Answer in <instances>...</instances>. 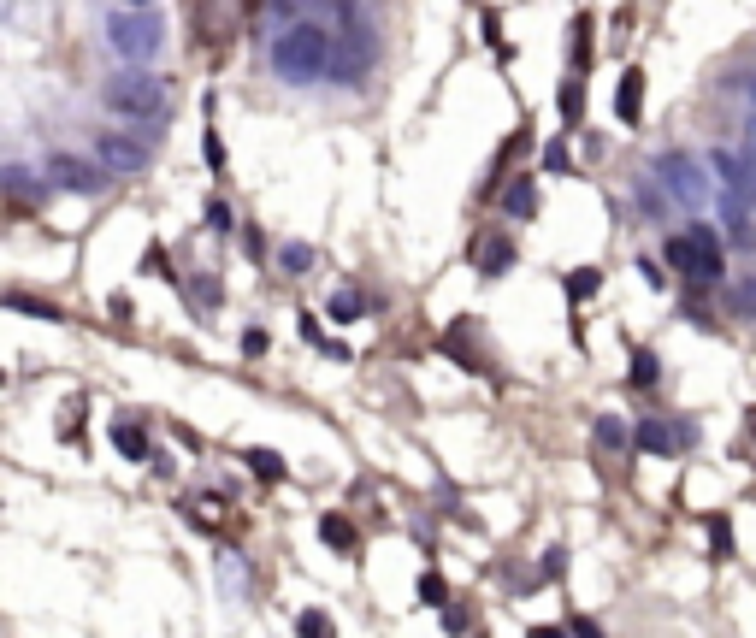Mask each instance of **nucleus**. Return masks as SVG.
Returning a JSON list of instances; mask_svg holds the SVG:
<instances>
[{
    "instance_id": "33",
    "label": "nucleus",
    "mask_w": 756,
    "mask_h": 638,
    "mask_svg": "<svg viewBox=\"0 0 756 638\" xmlns=\"http://www.w3.org/2000/svg\"><path fill=\"white\" fill-rule=\"evenodd\" d=\"M686 319H692L697 331H709V325H715V314H709V308H703L697 296H692V302H686Z\"/></svg>"
},
{
    "instance_id": "16",
    "label": "nucleus",
    "mask_w": 756,
    "mask_h": 638,
    "mask_svg": "<svg viewBox=\"0 0 756 638\" xmlns=\"http://www.w3.org/2000/svg\"><path fill=\"white\" fill-rule=\"evenodd\" d=\"M556 107H562L567 130H579V119H585V77H579V71H573L562 89H556Z\"/></svg>"
},
{
    "instance_id": "38",
    "label": "nucleus",
    "mask_w": 756,
    "mask_h": 638,
    "mask_svg": "<svg viewBox=\"0 0 756 638\" xmlns=\"http://www.w3.org/2000/svg\"><path fill=\"white\" fill-rule=\"evenodd\" d=\"M243 355H266V331H243Z\"/></svg>"
},
{
    "instance_id": "29",
    "label": "nucleus",
    "mask_w": 756,
    "mask_h": 638,
    "mask_svg": "<svg viewBox=\"0 0 756 638\" xmlns=\"http://www.w3.org/2000/svg\"><path fill=\"white\" fill-rule=\"evenodd\" d=\"M733 308H739V314H756V278L733 284Z\"/></svg>"
},
{
    "instance_id": "43",
    "label": "nucleus",
    "mask_w": 756,
    "mask_h": 638,
    "mask_svg": "<svg viewBox=\"0 0 756 638\" xmlns=\"http://www.w3.org/2000/svg\"><path fill=\"white\" fill-rule=\"evenodd\" d=\"M130 6H148V0H130Z\"/></svg>"
},
{
    "instance_id": "31",
    "label": "nucleus",
    "mask_w": 756,
    "mask_h": 638,
    "mask_svg": "<svg viewBox=\"0 0 756 638\" xmlns=\"http://www.w3.org/2000/svg\"><path fill=\"white\" fill-rule=\"evenodd\" d=\"M567 638H603V627H597L591 615H573V621H567Z\"/></svg>"
},
{
    "instance_id": "28",
    "label": "nucleus",
    "mask_w": 756,
    "mask_h": 638,
    "mask_svg": "<svg viewBox=\"0 0 756 638\" xmlns=\"http://www.w3.org/2000/svg\"><path fill=\"white\" fill-rule=\"evenodd\" d=\"M544 172H550V178H562V172H573V148H567V136H562V142H550V148H544Z\"/></svg>"
},
{
    "instance_id": "32",
    "label": "nucleus",
    "mask_w": 756,
    "mask_h": 638,
    "mask_svg": "<svg viewBox=\"0 0 756 638\" xmlns=\"http://www.w3.org/2000/svg\"><path fill=\"white\" fill-rule=\"evenodd\" d=\"M638 207H644V213H662V195L650 190V178H638Z\"/></svg>"
},
{
    "instance_id": "13",
    "label": "nucleus",
    "mask_w": 756,
    "mask_h": 638,
    "mask_svg": "<svg viewBox=\"0 0 756 638\" xmlns=\"http://www.w3.org/2000/svg\"><path fill=\"white\" fill-rule=\"evenodd\" d=\"M591 444H597V455H627L632 432L615 420V414H597V420H591Z\"/></svg>"
},
{
    "instance_id": "21",
    "label": "nucleus",
    "mask_w": 756,
    "mask_h": 638,
    "mask_svg": "<svg viewBox=\"0 0 756 638\" xmlns=\"http://www.w3.org/2000/svg\"><path fill=\"white\" fill-rule=\"evenodd\" d=\"M414 597H420L426 609H449V585H443V574H438V568H426V574H420V585H414Z\"/></svg>"
},
{
    "instance_id": "25",
    "label": "nucleus",
    "mask_w": 756,
    "mask_h": 638,
    "mask_svg": "<svg viewBox=\"0 0 756 638\" xmlns=\"http://www.w3.org/2000/svg\"><path fill=\"white\" fill-rule=\"evenodd\" d=\"M308 266H314V249H308V243H284V249H278V272H290V278H302Z\"/></svg>"
},
{
    "instance_id": "37",
    "label": "nucleus",
    "mask_w": 756,
    "mask_h": 638,
    "mask_svg": "<svg viewBox=\"0 0 756 638\" xmlns=\"http://www.w3.org/2000/svg\"><path fill=\"white\" fill-rule=\"evenodd\" d=\"M443 627L461 638V633H467V609H443Z\"/></svg>"
},
{
    "instance_id": "40",
    "label": "nucleus",
    "mask_w": 756,
    "mask_h": 638,
    "mask_svg": "<svg viewBox=\"0 0 756 638\" xmlns=\"http://www.w3.org/2000/svg\"><path fill=\"white\" fill-rule=\"evenodd\" d=\"M526 638H567V627H532Z\"/></svg>"
},
{
    "instance_id": "20",
    "label": "nucleus",
    "mask_w": 756,
    "mask_h": 638,
    "mask_svg": "<svg viewBox=\"0 0 756 638\" xmlns=\"http://www.w3.org/2000/svg\"><path fill=\"white\" fill-rule=\"evenodd\" d=\"M703 526H709V550H715V562H733V520H727V514H709Z\"/></svg>"
},
{
    "instance_id": "42",
    "label": "nucleus",
    "mask_w": 756,
    "mask_h": 638,
    "mask_svg": "<svg viewBox=\"0 0 756 638\" xmlns=\"http://www.w3.org/2000/svg\"><path fill=\"white\" fill-rule=\"evenodd\" d=\"M745 95H751V101H756V77H751V83H745Z\"/></svg>"
},
{
    "instance_id": "6",
    "label": "nucleus",
    "mask_w": 756,
    "mask_h": 638,
    "mask_svg": "<svg viewBox=\"0 0 756 638\" xmlns=\"http://www.w3.org/2000/svg\"><path fill=\"white\" fill-rule=\"evenodd\" d=\"M632 444L644 449V455H680V449L697 444V420H686V414H644L638 420V432H632Z\"/></svg>"
},
{
    "instance_id": "15",
    "label": "nucleus",
    "mask_w": 756,
    "mask_h": 638,
    "mask_svg": "<svg viewBox=\"0 0 756 638\" xmlns=\"http://www.w3.org/2000/svg\"><path fill=\"white\" fill-rule=\"evenodd\" d=\"M319 538H325L331 550H343V556H355V550H361V532H355V520H349V514H325V520H319Z\"/></svg>"
},
{
    "instance_id": "12",
    "label": "nucleus",
    "mask_w": 756,
    "mask_h": 638,
    "mask_svg": "<svg viewBox=\"0 0 756 638\" xmlns=\"http://www.w3.org/2000/svg\"><path fill=\"white\" fill-rule=\"evenodd\" d=\"M508 266H514V243H508L503 231L479 237V272H485V278H503Z\"/></svg>"
},
{
    "instance_id": "4",
    "label": "nucleus",
    "mask_w": 756,
    "mask_h": 638,
    "mask_svg": "<svg viewBox=\"0 0 756 638\" xmlns=\"http://www.w3.org/2000/svg\"><path fill=\"white\" fill-rule=\"evenodd\" d=\"M373 24L361 18V12H349V24L331 36V60H325V77H337V83H361L367 71H373Z\"/></svg>"
},
{
    "instance_id": "26",
    "label": "nucleus",
    "mask_w": 756,
    "mask_h": 638,
    "mask_svg": "<svg viewBox=\"0 0 756 638\" xmlns=\"http://www.w3.org/2000/svg\"><path fill=\"white\" fill-rule=\"evenodd\" d=\"M0 190L12 195V201H36V184H30V172H18V166H6V172H0Z\"/></svg>"
},
{
    "instance_id": "35",
    "label": "nucleus",
    "mask_w": 756,
    "mask_h": 638,
    "mask_svg": "<svg viewBox=\"0 0 756 638\" xmlns=\"http://www.w3.org/2000/svg\"><path fill=\"white\" fill-rule=\"evenodd\" d=\"M207 225H213V231H231V207H225V201H213V207H207Z\"/></svg>"
},
{
    "instance_id": "19",
    "label": "nucleus",
    "mask_w": 756,
    "mask_h": 638,
    "mask_svg": "<svg viewBox=\"0 0 756 638\" xmlns=\"http://www.w3.org/2000/svg\"><path fill=\"white\" fill-rule=\"evenodd\" d=\"M243 461H249L254 479H266V485H278V479H284V455H278V449H249Z\"/></svg>"
},
{
    "instance_id": "45",
    "label": "nucleus",
    "mask_w": 756,
    "mask_h": 638,
    "mask_svg": "<svg viewBox=\"0 0 756 638\" xmlns=\"http://www.w3.org/2000/svg\"><path fill=\"white\" fill-rule=\"evenodd\" d=\"M0 384H6V373H0Z\"/></svg>"
},
{
    "instance_id": "24",
    "label": "nucleus",
    "mask_w": 756,
    "mask_h": 638,
    "mask_svg": "<svg viewBox=\"0 0 756 638\" xmlns=\"http://www.w3.org/2000/svg\"><path fill=\"white\" fill-rule=\"evenodd\" d=\"M361 308H367V302H361V290H349V284H343V290H337V296L325 302V314L337 319V325H349V319H361Z\"/></svg>"
},
{
    "instance_id": "9",
    "label": "nucleus",
    "mask_w": 756,
    "mask_h": 638,
    "mask_svg": "<svg viewBox=\"0 0 756 638\" xmlns=\"http://www.w3.org/2000/svg\"><path fill=\"white\" fill-rule=\"evenodd\" d=\"M95 154H101V172H142V166L154 160V148H148L142 136H125V130H107V136L95 142Z\"/></svg>"
},
{
    "instance_id": "39",
    "label": "nucleus",
    "mask_w": 756,
    "mask_h": 638,
    "mask_svg": "<svg viewBox=\"0 0 756 638\" xmlns=\"http://www.w3.org/2000/svg\"><path fill=\"white\" fill-rule=\"evenodd\" d=\"M207 166H213V172L225 166V148H219V136H213V130H207Z\"/></svg>"
},
{
    "instance_id": "5",
    "label": "nucleus",
    "mask_w": 756,
    "mask_h": 638,
    "mask_svg": "<svg viewBox=\"0 0 756 638\" xmlns=\"http://www.w3.org/2000/svg\"><path fill=\"white\" fill-rule=\"evenodd\" d=\"M184 6H189V24H195V36H201L207 54H225L231 36H237V24H243V12H249V0H184Z\"/></svg>"
},
{
    "instance_id": "30",
    "label": "nucleus",
    "mask_w": 756,
    "mask_h": 638,
    "mask_svg": "<svg viewBox=\"0 0 756 638\" xmlns=\"http://www.w3.org/2000/svg\"><path fill=\"white\" fill-rule=\"evenodd\" d=\"M562 568H567V550L556 544V550H544V568H538V579H562Z\"/></svg>"
},
{
    "instance_id": "8",
    "label": "nucleus",
    "mask_w": 756,
    "mask_h": 638,
    "mask_svg": "<svg viewBox=\"0 0 756 638\" xmlns=\"http://www.w3.org/2000/svg\"><path fill=\"white\" fill-rule=\"evenodd\" d=\"M656 172H662V195H674L680 207H697V201H703V166H697L692 154L674 148V154L656 160Z\"/></svg>"
},
{
    "instance_id": "44",
    "label": "nucleus",
    "mask_w": 756,
    "mask_h": 638,
    "mask_svg": "<svg viewBox=\"0 0 756 638\" xmlns=\"http://www.w3.org/2000/svg\"><path fill=\"white\" fill-rule=\"evenodd\" d=\"M751 432H756V414H751Z\"/></svg>"
},
{
    "instance_id": "18",
    "label": "nucleus",
    "mask_w": 756,
    "mask_h": 638,
    "mask_svg": "<svg viewBox=\"0 0 756 638\" xmlns=\"http://www.w3.org/2000/svg\"><path fill=\"white\" fill-rule=\"evenodd\" d=\"M567 60H573V71H585V65H591V12H579V18H573V42H567Z\"/></svg>"
},
{
    "instance_id": "3",
    "label": "nucleus",
    "mask_w": 756,
    "mask_h": 638,
    "mask_svg": "<svg viewBox=\"0 0 756 638\" xmlns=\"http://www.w3.org/2000/svg\"><path fill=\"white\" fill-rule=\"evenodd\" d=\"M107 107H113L119 119H136V125H160L166 107H172L166 77H154V71H125V77H113V83H107Z\"/></svg>"
},
{
    "instance_id": "23",
    "label": "nucleus",
    "mask_w": 756,
    "mask_h": 638,
    "mask_svg": "<svg viewBox=\"0 0 756 638\" xmlns=\"http://www.w3.org/2000/svg\"><path fill=\"white\" fill-rule=\"evenodd\" d=\"M113 444H119V455H130V461H148V432L142 426H113Z\"/></svg>"
},
{
    "instance_id": "2",
    "label": "nucleus",
    "mask_w": 756,
    "mask_h": 638,
    "mask_svg": "<svg viewBox=\"0 0 756 638\" xmlns=\"http://www.w3.org/2000/svg\"><path fill=\"white\" fill-rule=\"evenodd\" d=\"M662 260H668L686 284H697V290L721 284V272H727V260H721V231H715L709 219H692L680 237H668V243H662Z\"/></svg>"
},
{
    "instance_id": "10",
    "label": "nucleus",
    "mask_w": 756,
    "mask_h": 638,
    "mask_svg": "<svg viewBox=\"0 0 756 638\" xmlns=\"http://www.w3.org/2000/svg\"><path fill=\"white\" fill-rule=\"evenodd\" d=\"M48 178H54L60 190H77V195L107 190V172H101L95 160H77V154H54V160H48Z\"/></svg>"
},
{
    "instance_id": "1",
    "label": "nucleus",
    "mask_w": 756,
    "mask_h": 638,
    "mask_svg": "<svg viewBox=\"0 0 756 638\" xmlns=\"http://www.w3.org/2000/svg\"><path fill=\"white\" fill-rule=\"evenodd\" d=\"M325 60H331V30L314 24V18H302V24H290L278 42H272V71L284 77V83H319L325 77Z\"/></svg>"
},
{
    "instance_id": "36",
    "label": "nucleus",
    "mask_w": 756,
    "mask_h": 638,
    "mask_svg": "<svg viewBox=\"0 0 756 638\" xmlns=\"http://www.w3.org/2000/svg\"><path fill=\"white\" fill-rule=\"evenodd\" d=\"M638 272H644V284H650V290H662V284H668V272H662L656 260H638Z\"/></svg>"
},
{
    "instance_id": "22",
    "label": "nucleus",
    "mask_w": 756,
    "mask_h": 638,
    "mask_svg": "<svg viewBox=\"0 0 756 638\" xmlns=\"http://www.w3.org/2000/svg\"><path fill=\"white\" fill-rule=\"evenodd\" d=\"M656 379H662L656 349H638V355H632V390H656Z\"/></svg>"
},
{
    "instance_id": "7",
    "label": "nucleus",
    "mask_w": 756,
    "mask_h": 638,
    "mask_svg": "<svg viewBox=\"0 0 756 638\" xmlns=\"http://www.w3.org/2000/svg\"><path fill=\"white\" fill-rule=\"evenodd\" d=\"M107 36H113L119 60L142 65V60H154V54H160V18H154V12H113Z\"/></svg>"
},
{
    "instance_id": "11",
    "label": "nucleus",
    "mask_w": 756,
    "mask_h": 638,
    "mask_svg": "<svg viewBox=\"0 0 756 638\" xmlns=\"http://www.w3.org/2000/svg\"><path fill=\"white\" fill-rule=\"evenodd\" d=\"M497 195H503L508 219H532V213H538V184H532V178H508Z\"/></svg>"
},
{
    "instance_id": "34",
    "label": "nucleus",
    "mask_w": 756,
    "mask_h": 638,
    "mask_svg": "<svg viewBox=\"0 0 756 638\" xmlns=\"http://www.w3.org/2000/svg\"><path fill=\"white\" fill-rule=\"evenodd\" d=\"M12 308H24V314H36V319H60L48 302H30V296H12Z\"/></svg>"
},
{
    "instance_id": "41",
    "label": "nucleus",
    "mask_w": 756,
    "mask_h": 638,
    "mask_svg": "<svg viewBox=\"0 0 756 638\" xmlns=\"http://www.w3.org/2000/svg\"><path fill=\"white\" fill-rule=\"evenodd\" d=\"M272 6H278V12H296V0H272Z\"/></svg>"
},
{
    "instance_id": "27",
    "label": "nucleus",
    "mask_w": 756,
    "mask_h": 638,
    "mask_svg": "<svg viewBox=\"0 0 756 638\" xmlns=\"http://www.w3.org/2000/svg\"><path fill=\"white\" fill-rule=\"evenodd\" d=\"M296 633H302V638H337V627H331V615L302 609V615H296Z\"/></svg>"
},
{
    "instance_id": "14",
    "label": "nucleus",
    "mask_w": 756,
    "mask_h": 638,
    "mask_svg": "<svg viewBox=\"0 0 756 638\" xmlns=\"http://www.w3.org/2000/svg\"><path fill=\"white\" fill-rule=\"evenodd\" d=\"M615 113L627 119V125H638V113H644V71L632 65V71H621V89H615Z\"/></svg>"
},
{
    "instance_id": "17",
    "label": "nucleus",
    "mask_w": 756,
    "mask_h": 638,
    "mask_svg": "<svg viewBox=\"0 0 756 638\" xmlns=\"http://www.w3.org/2000/svg\"><path fill=\"white\" fill-rule=\"evenodd\" d=\"M562 290H567V302H591V296L603 290V272H597V266H573L562 278Z\"/></svg>"
}]
</instances>
